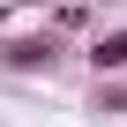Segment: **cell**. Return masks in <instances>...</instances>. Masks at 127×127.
Returning <instances> with one entry per match:
<instances>
[{
    "instance_id": "1",
    "label": "cell",
    "mask_w": 127,
    "mask_h": 127,
    "mask_svg": "<svg viewBox=\"0 0 127 127\" xmlns=\"http://www.w3.org/2000/svg\"><path fill=\"white\" fill-rule=\"evenodd\" d=\"M90 67H97V75H127V30H105V37L90 45Z\"/></svg>"
},
{
    "instance_id": "2",
    "label": "cell",
    "mask_w": 127,
    "mask_h": 127,
    "mask_svg": "<svg viewBox=\"0 0 127 127\" xmlns=\"http://www.w3.org/2000/svg\"><path fill=\"white\" fill-rule=\"evenodd\" d=\"M52 52H60L52 37H15V45H8V67H23V75H30V67H52Z\"/></svg>"
}]
</instances>
